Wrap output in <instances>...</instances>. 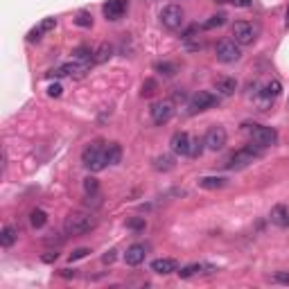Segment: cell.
<instances>
[{
    "label": "cell",
    "instance_id": "1",
    "mask_svg": "<svg viewBox=\"0 0 289 289\" xmlns=\"http://www.w3.org/2000/svg\"><path fill=\"white\" fill-rule=\"evenodd\" d=\"M82 163H84V167H88L91 172H102L104 167L109 165L107 163V145H104L102 140H93L91 145H86L82 151Z\"/></svg>",
    "mask_w": 289,
    "mask_h": 289
},
{
    "label": "cell",
    "instance_id": "2",
    "mask_svg": "<svg viewBox=\"0 0 289 289\" xmlns=\"http://www.w3.org/2000/svg\"><path fill=\"white\" fill-rule=\"evenodd\" d=\"M95 228V217L93 213H70L64 222L66 235H84Z\"/></svg>",
    "mask_w": 289,
    "mask_h": 289
},
{
    "label": "cell",
    "instance_id": "3",
    "mask_svg": "<svg viewBox=\"0 0 289 289\" xmlns=\"http://www.w3.org/2000/svg\"><path fill=\"white\" fill-rule=\"evenodd\" d=\"M262 149H265V147H260V145H255V143L246 145L244 149L235 151V154L230 156L228 161H226V167H228V170H242V167H246L249 163H253L257 156H262Z\"/></svg>",
    "mask_w": 289,
    "mask_h": 289
},
{
    "label": "cell",
    "instance_id": "4",
    "mask_svg": "<svg viewBox=\"0 0 289 289\" xmlns=\"http://www.w3.org/2000/svg\"><path fill=\"white\" fill-rule=\"evenodd\" d=\"M215 55H217V61H222V64H235L242 57V45L235 43L233 39H224L217 43Z\"/></svg>",
    "mask_w": 289,
    "mask_h": 289
},
{
    "label": "cell",
    "instance_id": "5",
    "mask_svg": "<svg viewBox=\"0 0 289 289\" xmlns=\"http://www.w3.org/2000/svg\"><path fill=\"white\" fill-rule=\"evenodd\" d=\"M230 34H233V41L240 45H251L257 36V28L253 23H246V20H238V23L230 28Z\"/></svg>",
    "mask_w": 289,
    "mask_h": 289
},
{
    "label": "cell",
    "instance_id": "6",
    "mask_svg": "<svg viewBox=\"0 0 289 289\" xmlns=\"http://www.w3.org/2000/svg\"><path fill=\"white\" fill-rule=\"evenodd\" d=\"M186 20V14L178 5H167V7L161 9V23L165 25L167 30H178Z\"/></svg>",
    "mask_w": 289,
    "mask_h": 289
},
{
    "label": "cell",
    "instance_id": "7",
    "mask_svg": "<svg viewBox=\"0 0 289 289\" xmlns=\"http://www.w3.org/2000/svg\"><path fill=\"white\" fill-rule=\"evenodd\" d=\"M251 143L260 147H273L278 143V134L271 127H262V124H253L251 127Z\"/></svg>",
    "mask_w": 289,
    "mask_h": 289
},
{
    "label": "cell",
    "instance_id": "8",
    "mask_svg": "<svg viewBox=\"0 0 289 289\" xmlns=\"http://www.w3.org/2000/svg\"><path fill=\"white\" fill-rule=\"evenodd\" d=\"M149 113H151L154 124H159V127H161V124H167L172 120V115H174V104H172L170 99H161V102L151 104Z\"/></svg>",
    "mask_w": 289,
    "mask_h": 289
},
{
    "label": "cell",
    "instance_id": "9",
    "mask_svg": "<svg viewBox=\"0 0 289 289\" xmlns=\"http://www.w3.org/2000/svg\"><path fill=\"white\" fill-rule=\"evenodd\" d=\"M203 140H206V149L210 151H219V149H224L226 147V140H228V134H226V129L224 127H210L208 129V134L203 136Z\"/></svg>",
    "mask_w": 289,
    "mask_h": 289
},
{
    "label": "cell",
    "instance_id": "10",
    "mask_svg": "<svg viewBox=\"0 0 289 289\" xmlns=\"http://www.w3.org/2000/svg\"><path fill=\"white\" fill-rule=\"evenodd\" d=\"M280 91H282V86H280V82H278V80L267 82L265 86H262L260 91H257V102H260V107H262V109L271 107L273 99L280 95Z\"/></svg>",
    "mask_w": 289,
    "mask_h": 289
},
{
    "label": "cell",
    "instance_id": "11",
    "mask_svg": "<svg viewBox=\"0 0 289 289\" xmlns=\"http://www.w3.org/2000/svg\"><path fill=\"white\" fill-rule=\"evenodd\" d=\"M217 104V95L208 91H199L197 95L190 97V113H201V111H208Z\"/></svg>",
    "mask_w": 289,
    "mask_h": 289
},
{
    "label": "cell",
    "instance_id": "12",
    "mask_svg": "<svg viewBox=\"0 0 289 289\" xmlns=\"http://www.w3.org/2000/svg\"><path fill=\"white\" fill-rule=\"evenodd\" d=\"M190 145H192V138L186 131H176L170 138V147L176 156H190Z\"/></svg>",
    "mask_w": 289,
    "mask_h": 289
},
{
    "label": "cell",
    "instance_id": "13",
    "mask_svg": "<svg viewBox=\"0 0 289 289\" xmlns=\"http://www.w3.org/2000/svg\"><path fill=\"white\" fill-rule=\"evenodd\" d=\"M127 7H129L127 0H107L102 12L107 16V20H120L124 16V12H127Z\"/></svg>",
    "mask_w": 289,
    "mask_h": 289
},
{
    "label": "cell",
    "instance_id": "14",
    "mask_svg": "<svg viewBox=\"0 0 289 289\" xmlns=\"http://www.w3.org/2000/svg\"><path fill=\"white\" fill-rule=\"evenodd\" d=\"M145 255H147V251L143 244H131L127 249V253H124V262H127L129 267H138L145 262Z\"/></svg>",
    "mask_w": 289,
    "mask_h": 289
},
{
    "label": "cell",
    "instance_id": "15",
    "mask_svg": "<svg viewBox=\"0 0 289 289\" xmlns=\"http://www.w3.org/2000/svg\"><path fill=\"white\" fill-rule=\"evenodd\" d=\"M151 271L159 273V276H167L172 271H178V262L172 257H159V260L151 262Z\"/></svg>",
    "mask_w": 289,
    "mask_h": 289
},
{
    "label": "cell",
    "instance_id": "16",
    "mask_svg": "<svg viewBox=\"0 0 289 289\" xmlns=\"http://www.w3.org/2000/svg\"><path fill=\"white\" fill-rule=\"evenodd\" d=\"M235 88H238V82H235L233 77H219V80H215V91H217V95H222V97L233 95Z\"/></svg>",
    "mask_w": 289,
    "mask_h": 289
},
{
    "label": "cell",
    "instance_id": "17",
    "mask_svg": "<svg viewBox=\"0 0 289 289\" xmlns=\"http://www.w3.org/2000/svg\"><path fill=\"white\" fill-rule=\"evenodd\" d=\"M16 240H18V228L5 226V228L0 230V246H3V249H12V246L16 244Z\"/></svg>",
    "mask_w": 289,
    "mask_h": 289
},
{
    "label": "cell",
    "instance_id": "18",
    "mask_svg": "<svg viewBox=\"0 0 289 289\" xmlns=\"http://www.w3.org/2000/svg\"><path fill=\"white\" fill-rule=\"evenodd\" d=\"M226 178L224 176H203L199 178V188H203V190H222L226 186Z\"/></svg>",
    "mask_w": 289,
    "mask_h": 289
},
{
    "label": "cell",
    "instance_id": "19",
    "mask_svg": "<svg viewBox=\"0 0 289 289\" xmlns=\"http://www.w3.org/2000/svg\"><path fill=\"white\" fill-rule=\"evenodd\" d=\"M269 219H271V224H276V226H289V213H287V208L282 206V203L273 206Z\"/></svg>",
    "mask_w": 289,
    "mask_h": 289
},
{
    "label": "cell",
    "instance_id": "20",
    "mask_svg": "<svg viewBox=\"0 0 289 289\" xmlns=\"http://www.w3.org/2000/svg\"><path fill=\"white\" fill-rule=\"evenodd\" d=\"M122 161V147L120 143H109L107 145V163L109 165H120Z\"/></svg>",
    "mask_w": 289,
    "mask_h": 289
},
{
    "label": "cell",
    "instance_id": "21",
    "mask_svg": "<svg viewBox=\"0 0 289 289\" xmlns=\"http://www.w3.org/2000/svg\"><path fill=\"white\" fill-rule=\"evenodd\" d=\"M199 271H215V267H210V265H199V262H194V265H188V267H183V269H178L176 273L181 278H192L194 273H199Z\"/></svg>",
    "mask_w": 289,
    "mask_h": 289
},
{
    "label": "cell",
    "instance_id": "22",
    "mask_svg": "<svg viewBox=\"0 0 289 289\" xmlns=\"http://www.w3.org/2000/svg\"><path fill=\"white\" fill-rule=\"evenodd\" d=\"M154 170H159V172H170V170H174V156H170V154L156 156V159H154Z\"/></svg>",
    "mask_w": 289,
    "mask_h": 289
},
{
    "label": "cell",
    "instance_id": "23",
    "mask_svg": "<svg viewBox=\"0 0 289 289\" xmlns=\"http://www.w3.org/2000/svg\"><path fill=\"white\" fill-rule=\"evenodd\" d=\"M45 222H48V213H45V210L36 208V210L30 213V224H32L34 228H43Z\"/></svg>",
    "mask_w": 289,
    "mask_h": 289
},
{
    "label": "cell",
    "instance_id": "24",
    "mask_svg": "<svg viewBox=\"0 0 289 289\" xmlns=\"http://www.w3.org/2000/svg\"><path fill=\"white\" fill-rule=\"evenodd\" d=\"M84 192H86L88 197H97V194H99V181L95 176H86V178H84Z\"/></svg>",
    "mask_w": 289,
    "mask_h": 289
},
{
    "label": "cell",
    "instance_id": "25",
    "mask_svg": "<svg viewBox=\"0 0 289 289\" xmlns=\"http://www.w3.org/2000/svg\"><path fill=\"white\" fill-rule=\"evenodd\" d=\"M113 55V48L109 43H102L99 48L95 50V64H104V61H109Z\"/></svg>",
    "mask_w": 289,
    "mask_h": 289
},
{
    "label": "cell",
    "instance_id": "26",
    "mask_svg": "<svg viewBox=\"0 0 289 289\" xmlns=\"http://www.w3.org/2000/svg\"><path fill=\"white\" fill-rule=\"evenodd\" d=\"M224 23H226V14L219 12V14H215V16H210L206 23L201 25V28H203V30H215V28H222Z\"/></svg>",
    "mask_w": 289,
    "mask_h": 289
},
{
    "label": "cell",
    "instance_id": "27",
    "mask_svg": "<svg viewBox=\"0 0 289 289\" xmlns=\"http://www.w3.org/2000/svg\"><path fill=\"white\" fill-rule=\"evenodd\" d=\"M203 149H206V140H203V138H194L192 145H190V156H192V159H199V156L203 154Z\"/></svg>",
    "mask_w": 289,
    "mask_h": 289
},
{
    "label": "cell",
    "instance_id": "28",
    "mask_svg": "<svg viewBox=\"0 0 289 289\" xmlns=\"http://www.w3.org/2000/svg\"><path fill=\"white\" fill-rule=\"evenodd\" d=\"M156 70H159L161 75H165V77H174V75H176V66H174V64H167V61H161V64H156Z\"/></svg>",
    "mask_w": 289,
    "mask_h": 289
},
{
    "label": "cell",
    "instance_id": "29",
    "mask_svg": "<svg viewBox=\"0 0 289 289\" xmlns=\"http://www.w3.org/2000/svg\"><path fill=\"white\" fill-rule=\"evenodd\" d=\"M127 228L136 230V233H140V230H145V228H147V222H145V217H131L129 222H127Z\"/></svg>",
    "mask_w": 289,
    "mask_h": 289
},
{
    "label": "cell",
    "instance_id": "30",
    "mask_svg": "<svg viewBox=\"0 0 289 289\" xmlns=\"http://www.w3.org/2000/svg\"><path fill=\"white\" fill-rule=\"evenodd\" d=\"M75 23L80 25V28H91V25H93V16L88 12H80V14H77V18H75Z\"/></svg>",
    "mask_w": 289,
    "mask_h": 289
},
{
    "label": "cell",
    "instance_id": "31",
    "mask_svg": "<svg viewBox=\"0 0 289 289\" xmlns=\"http://www.w3.org/2000/svg\"><path fill=\"white\" fill-rule=\"evenodd\" d=\"M156 88H159V84H156L154 80H147V82L143 84V95H145V97L154 95V93H156Z\"/></svg>",
    "mask_w": 289,
    "mask_h": 289
},
{
    "label": "cell",
    "instance_id": "32",
    "mask_svg": "<svg viewBox=\"0 0 289 289\" xmlns=\"http://www.w3.org/2000/svg\"><path fill=\"white\" fill-rule=\"evenodd\" d=\"M43 32H50V30H55L57 28V18H45V20H41V25H39Z\"/></svg>",
    "mask_w": 289,
    "mask_h": 289
},
{
    "label": "cell",
    "instance_id": "33",
    "mask_svg": "<svg viewBox=\"0 0 289 289\" xmlns=\"http://www.w3.org/2000/svg\"><path fill=\"white\" fill-rule=\"evenodd\" d=\"M88 253H91V249H75L70 253V262H75V260H82V257H86Z\"/></svg>",
    "mask_w": 289,
    "mask_h": 289
},
{
    "label": "cell",
    "instance_id": "34",
    "mask_svg": "<svg viewBox=\"0 0 289 289\" xmlns=\"http://www.w3.org/2000/svg\"><path fill=\"white\" fill-rule=\"evenodd\" d=\"M273 280L280 282V285H289V271H278V273H273Z\"/></svg>",
    "mask_w": 289,
    "mask_h": 289
},
{
    "label": "cell",
    "instance_id": "35",
    "mask_svg": "<svg viewBox=\"0 0 289 289\" xmlns=\"http://www.w3.org/2000/svg\"><path fill=\"white\" fill-rule=\"evenodd\" d=\"M219 3H230V5H235V7H251L253 5V0H219Z\"/></svg>",
    "mask_w": 289,
    "mask_h": 289
},
{
    "label": "cell",
    "instance_id": "36",
    "mask_svg": "<svg viewBox=\"0 0 289 289\" xmlns=\"http://www.w3.org/2000/svg\"><path fill=\"white\" fill-rule=\"evenodd\" d=\"M61 91H64V88H61V84H52V86L48 88V95L50 97H59Z\"/></svg>",
    "mask_w": 289,
    "mask_h": 289
},
{
    "label": "cell",
    "instance_id": "37",
    "mask_svg": "<svg viewBox=\"0 0 289 289\" xmlns=\"http://www.w3.org/2000/svg\"><path fill=\"white\" fill-rule=\"evenodd\" d=\"M115 253H118V251H115V249L107 251V253L102 255V262H104V265H111V262H115Z\"/></svg>",
    "mask_w": 289,
    "mask_h": 289
},
{
    "label": "cell",
    "instance_id": "38",
    "mask_svg": "<svg viewBox=\"0 0 289 289\" xmlns=\"http://www.w3.org/2000/svg\"><path fill=\"white\" fill-rule=\"evenodd\" d=\"M41 34H43V30H41V28H34V30H30V34H28V41H39V39H41Z\"/></svg>",
    "mask_w": 289,
    "mask_h": 289
},
{
    "label": "cell",
    "instance_id": "39",
    "mask_svg": "<svg viewBox=\"0 0 289 289\" xmlns=\"http://www.w3.org/2000/svg\"><path fill=\"white\" fill-rule=\"evenodd\" d=\"M57 257H59V253H52V251H50V253H45V255H43V262H55Z\"/></svg>",
    "mask_w": 289,
    "mask_h": 289
},
{
    "label": "cell",
    "instance_id": "40",
    "mask_svg": "<svg viewBox=\"0 0 289 289\" xmlns=\"http://www.w3.org/2000/svg\"><path fill=\"white\" fill-rule=\"evenodd\" d=\"M61 276H64V278H75V271H70V269H61Z\"/></svg>",
    "mask_w": 289,
    "mask_h": 289
},
{
    "label": "cell",
    "instance_id": "41",
    "mask_svg": "<svg viewBox=\"0 0 289 289\" xmlns=\"http://www.w3.org/2000/svg\"><path fill=\"white\" fill-rule=\"evenodd\" d=\"M287 28H289V7H287Z\"/></svg>",
    "mask_w": 289,
    "mask_h": 289
}]
</instances>
